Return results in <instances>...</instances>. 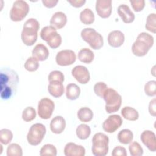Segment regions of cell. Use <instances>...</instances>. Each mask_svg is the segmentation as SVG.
Masks as SVG:
<instances>
[{
	"instance_id": "6da1fadb",
	"label": "cell",
	"mask_w": 156,
	"mask_h": 156,
	"mask_svg": "<svg viewBox=\"0 0 156 156\" xmlns=\"http://www.w3.org/2000/svg\"><path fill=\"white\" fill-rule=\"evenodd\" d=\"M19 77L16 72L9 68H1L0 71V93L2 99L7 100L15 94Z\"/></svg>"
},
{
	"instance_id": "7a4b0ae2",
	"label": "cell",
	"mask_w": 156,
	"mask_h": 156,
	"mask_svg": "<svg viewBox=\"0 0 156 156\" xmlns=\"http://www.w3.org/2000/svg\"><path fill=\"white\" fill-rule=\"evenodd\" d=\"M39 22L35 18L28 19L24 24L21 34L22 41L26 46H32L38 38Z\"/></svg>"
},
{
	"instance_id": "3957f363",
	"label": "cell",
	"mask_w": 156,
	"mask_h": 156,
	"mask_svg": "<svg viewBox=\"0 0 156 156\" xmlns=\"http://www.w3.org/2000/svg\"><path fill=\"white\" fill-rule=\"evenodd\" d=\"M154 42V37L151 35L144 32L140 33L132 44V53L137 57L146 55L153 46Z\"/></svg>"
},
{
	"instance_id": "277c9868",
	"label": "cell",
	"mask_w": 156,
	"mask_h": 156,
	"mask_svg": "<svg viewBox=\"0 0 156 156\" xmlns=\"http://www.w3.org/2000/svg\"><path fill=\"white\" fill-rule=\"evenodd\" d=\"M102 98L105 102V109L108 113H112L119 110L122 103V97L115 90L108 88Z\"/></svg>"
},
{
	"instance_id": "5b68a950",
	"label": "cell",
	"mask_w": 156,
	"mask_h": 156,
	"mask_svg": "<svg viewBox=\"0 0 156 156\" xmlns=\"http://www.w3.org/2000/svg\"><path fill=\"white\" fill-rule=\"evenodd\" d=\"M109 138L105 134L98 132L92 138V154L95 156H105L108 152Z\"/></svg>"
},
{
	"instance_id": "8992f818",
	"label": "cell",
	"mask_w": 156,
	"mask_h": 156,
	"mask_svg": "<svg viewBox=\"0 0 156 156\" xmlns=\"http://www.w3.org/2000/svg\"><path fill=\"white\" fill-rule=\"evenodd\" d=\"M80 35L82 38L93 49H100L104 45L102 36L93 28H84L81 31Z\"/></svg>"
},
{
	"instance_id": "52a82bcc",
	"label": "cell",
	"mask_w": 156,
	"mask_h": 156,
	"mask_svg": "<svg viewBox=\"0 0 156 156\" xmlns=\"http://www.w3.org/2000/svg\"><path fill=\"white\" fill-rule=\"evenodd\" d=\"M42 40L46 41L47 44L52 49L58 48L62 41V37L57 32V29L51 26H47L42 28L40 33Z\"/></svg>"
},
{
	"instance_id": "ba28073f",
	"label": "cell",
	"mask_w": 156,
	"mask_h": 156,
	"mask_svg": "<svg viewBox=\"0 0 156 156\" xmlns=\"http://www.w3.org/2000/svg\"><path fill=\"white\" fill-rule=\"evenodd\" d=\"M46 132V127L41 123L31 126L27 135V140L32 146L38 145L43 140Z\"/></svg>"
},
{
	"instance_id": "9c48e42d",
	"label": "cell",
	"mask_w": 156,
	"mask_h": 156,
	"mask_svg": "<svg viewBox=\"0 0 156 156\" xmlns=\"http://www.w3.org/2000/svg\"><path fill=\"white\" fill-rule=\"evenodd\" d=\"M29 12V5L24 1H15L10 11V18L13 21H22Z\"/></svg>"
},
{
	"instance_id": "30bf717a",
	"label": "cell",
	"mask_w": 156,
	"mask_h": 156,
	"mask_svg": "<svg viewBox=\"0 0 156 156\" xmlns=\"http://www.w3.org/2000/svg\"><path fill=\"white\" fill-rule=\"evenodd\" d=\"M55 104L51 99L43 98L38 104V115L41 119H48L52 116Z\"/></svg>"
},
{
	"instance_id": "8fae6325",
	"label": "cell",
	"mask_w": 156,
	"mask_h": 156,
	"mask_svg": "<svg viewBox=\"0 0 156 156\" xmlns=\"http://www.w3.org/2000/svg\"><path fill=\"white\" fill-rule=\"evenodd\" d=\"M76 55L70 49H65L59 51L55 56L56 63L62 66L71 65L76 62Z\"/></svg>"
},
{
	"instance_id": "7c38bea8",
	"label": "cell",
	"mask_w": 156,
	"mask_h": 156,
	"mask_svg": "<svg viewBox=\"0 0 156 156\" xmlns=\"http://www.w3.org/2000/svg\"><path fill=\"white\" fill-rule=\"evenodd\" d=\"M122 124V118L118 115H110L102 123L104 130L107 133L115 132Z\"/></svg>"
},
{
	"instance_id": "4fadbf2b",
	"label": "cell",
	"mask_w": 156,
	"mask_h": 156,
	"mask_svg": "<svg viewBox=\"0 0 156 156\" xmlns=\"http://www.w3.org/2000/svg\"><path fill=\"white\" fill-rule=\"evenodd\" d=\"M72 76L76 80L82 84L87 83L90 79V75L88 69L82 65H77L71 71Z\"/></svg>"
},
{
	"instance_id": "5bb4252c",
	"label": "cell",
	"mask_w": 156,
	"mask_h": 156,
	"mask_svg": "<svg viewBox=\"0 0 156 156\" xmlns=\"http://www.w3.org/2000/svg\"><path fill=\"white\" fill-rule=\"evenodd\" d=\"M111 0H98L96 2V10L98 15L102 18H108L112 11Z\"/></svg>"
},
{
	"instance_id": "9a60e30c",
	"label": "cell",
	"mask_w": 156,
	"mask_h": 156,
	"mask_svg": "<svg viewBox=\"0 0 156 156\" xmlns=\"http://www.w3.org/2000/svg\"><path fill=\"white\" fill-rule=\"evenodd\" d=\"M142 143L147 147L151 152H155L156 151V138L155 134L154 132L146 130L143 131L140 136Z\"/></svg>"
},
{
	"instance_id": "2e32d148",
	"label": "cell",
	"mask_w": 156,
	"mask_h": 156,
	"mask_svg": "<svg viewBox=\"0 0 156 156\" xmlns=\"http://www.w3.org/2000/svg\"><path fill=\"white\" fill-rule=\"evenodd\" d=\"M107 40L110 46L113 48H118L124 43L125 37L121 31L116 30H113L108 34Z\"/></svg>"
},
{
	"instance_id": "e0dca14e",
	"label": "cell",
	"mask_w": 156,
	"mask_h": 156,
	"mask_svg": "<svg viewBox=\"0 0 156 156\" xmlns=\"http://www.w3.org/2000/svg\"><path fill=\"white\" fill-rule=\"evenodd\" d=\"M64 154L66 156H84L85 155V149L81 145L70 142L65 145Z\"/></svg>"
},
{
	"instance_id": "ac0fdd59",
	"label": "cell",
	"mask_w": 156,
	"mask_h": 156,
	"mask_svg": "<svg viewBox=\"0 0 156 156\" xmlns=\"http://www.w3.org/2000/svg\"><path fill=\"white\" fill-rule=\"evenodd\" d=\"M118 14L124 23H131L135 20V14L126 4H121L117 9Z\"/></svg>"
},
{
	"instance_id": "d6986e66",
	"label": "cell",
	"mask_w": 156,
	"mask_h": 156,
	"mask_svg": "<svg viewBox=\"0 0 156 156\" xmlns=\"http://www.w3.org/2000/svg\"><path fill=\"white\" fill-rule=\"evenodd\" d=\"M50 24L56 29H60L63 28L67 23V16L62 12H57L54 13L51 20Z\"/></svg>"
},
{
	"instance_id": "ffe728a7",
	"label": "cell",
	"mask_w": 156,
	"mask_h": 156,
	"mask_svg": "<svg viewBox=\"0 0 156 156\" xmlns=\"http://www.w3.org/2000/svg\"><path fill=\"white\" fill-rule=\"evenodd\" d=\"M66 127L65 119L62 116H56L50 122V129L55 134H60L63 132Z\"/></svg>"
},
{
	"instance_id": "44dd1931",
	"label": "cell",
	"mask_w": 156,
	"mask_h": 156,
	"mask_svg": "<svg viewBox=\"0 0 156 156\" xmlns=\"http://www.w3.org/2000/svg\"><path fill=\"white\" fill-rule=\"evenodd\" d=\"M49 51L47 47L42 43L37 44L32 49V57L38 61L46 60L49 57Z\"/></svg>"
},
{
	"instance_id": "7402d4cb",
	"label": "cell",
	"mask_w": 156,
	"mask_h": 156,
	"mask_svg": "<svg viewBox=\"0 0 156 156\" xmlns=\"http://www.w3.org/2000/svg\"><path fill=\"white\" fill-rule=\"evenodd\" d=\"M48 91L54 98L62 96L64 93V87L62 82L59 81L49 82L48 86Z\"/></svg>"
},
{
	"instance_id": "603a6c76",
	"label": "cell",
	"mask_w": 156,
	"mask_h": 156,
	"mask_svg": "<svg viewBox=\"0 0 156 156\" xmlns=\"http://www.w3.org/2000/svg\"><path fill=\"white\" fill-rule=\"evenodd\" d=\"M66 96L69 100L77 99L80 94V87L74 83H69L66 87Z\"/></svg>"
},
{
	"instance_id": "cb8c5ba5",
	"label": "cell",
	"mask_w": 156,
	"mask_h": 156,
	"mask_svg": "<svg viewBox=\"0 0 156 156\" xmlns=\"http://www.w3.org/2000/svg\"><path fill=\"white\" fill-rule=\"evenodd\" d=\"M94 57L93 52L87 48L81 49L78 53L79 60L84 63H90L93 62Z\"/></svg>"
},
{
	"instance_id": "d4e9b609",
	"label": "cell",
	"mask_w": 156,
	"mask_h": 156,
	"mask_svg": "<svg viewBox=\"0 0 156 156\" xmlns=\"http://www.w3.org/2000/svg\"><path fill=\"white\" fill-rule=\"evenodd\" d=\"M79 18L83 24L89 25L94 21V15L90 9L85 8L80 12Z\"/></svg>"
},
{
	"instance_id": "484cf974",
	"label": "cell",
	"mask_w": 156,
	"mask_h": 156,
	"mask_svg": "<svg viewBox=\"0 0 156 156\" xmlns=\"http://www.w3.org/2000/svg\"><path fill=\"white\" fill-rule=\"evenodd\" d=\"M77 116L80 121L87 122L91 121V119H93V113L90 108L84 107L80 108L78 110Z\"/></svg>"
},
{
	"instance_id": "4316f807",
	"label": "cell",
	"mask_w": 156,
	"mask_h": 156,
	"mask_svg": "<svg viewBox=\"0 0 156 156\" xmlns=\"http://www.w3.org/2000/svg\"><path fill=\"white\" fill-rule=\"evenodd\" d=\"M121 113L122 117L129 121H136L138 119L139 117L138 111L136 109L129 106L124 107L121 110Z\"/></svg>"
},
{
	"instance_id": "83f0119b",
	"label": "cell",
	"mask_w": 156,
	"mask_h": 156,
	"mask_svg": "<svg viewBox=\"0 0 156 156\" xmlns=\"http://www.w3.org/2000/svg\"><path fill=\"white\" fill-rule=\"evenodd\" d=\"M117 138L119 143L124 144H127L132 141L133 138V134L130 130L125 129L121 130L118 133Z\"/></svg>"
},
{
	"instance_id": "f1b7e54d",
	"label": "cell",
	"mask_w": 156,
	"mask_h": 156,
	"mask_svg": "<svg viewBox=\"0 0 156 156\" xmlns=\"http://www.w3.org/2000/svg\"><path fill=\"white\" fill-rule=\"evenodd\" d=\"M77 136L80 140H85L89 137L91 134V129L90 126L85 124L79 125L76 130Z\"/></svg>"
},
{
	"instance_id": "f546056e",
	"label": "cell",
	"mask_w": 156,
	"mask_h": 156,
	"mask_svg": "<svg viewBox=\"0 0 156 156\" xmlns=\"http://www.w3.org/2000/svg\"><path fill=\"white\" fill-rule=\"evenodd\" d=\"M7 156H22L23 150L21 146L16 143L10 144L7 148Z\"/></svg>"
},
{
	"instance_id": "4dcf8cb0",
	"label": "cell",
	"mask_w": 156,
	"mask_h": 156,
	"mask_svg": "<svg viewBox=\"0 0 156 156\" xmlns=\"http://www.w3.org/2000/svg\"><path fill=\"white\" fill-rule=\"evenodd\" d=\"M156 15L154 13H150L146 18V23L145 25V28L149 32L154 34L156 32Z\"/></svg>"
},
{
	"instance_id": "1f68e13d",
	"label": "cell",
	"mask_w": 156,
	"mask_h": 156,
	"mask_svg": "<svg viewBox=\"0 0 156 156\" xmlns=\"http://www.w3.org/2000/svg\"><path fill=\"white\" fill-rule=\"evenodd\" d=\"M36 115V111L32 107H27L25 108L22 112V118L26 122H30L34 120L35 118Z\"/></svg>"
},
{
	"instance_id": "d6a6232c",
	"label": "cell",
	"mask_w": 156,
	"mask_h": 156,
	"mask_svg": "<svg viewBox=\"0 0 156 156\" xmlns=\"http://www.w3.org/2000/svg\"><path fill=\"white\" fill-rule=\"evenodd\" d=\"M24 66V68L29 72L35 71L38 69L39 67L38 61L34 57H29L26 60Z\"/></svg>"
},
{
	"instance_id": "836d02e7",
	"label": "cell",
	"mask_w": 156,
	"mask_h": 156,
	"mask_svg": "<svg viewBox=\"0 0 156 156\" xmlns=\"http://www.w3.org/2000/svg\"><path fill=\"white\" fill-rule=\"evenodd\" d=\"M57 149L56 147L51 144H44L41 149L40 151V155H57Z\"/></svg>"
},
{
	"instance_id": "e575fe53",
	"label": "cell",
	"mask_w": 156,
	"mask_h": 156,
	"mask_svg": "<svg viewBox=\"0 0 156 156\" xmlns=\"http://www.w3.org/2000/svg\"><path fill=\"white\" fill-rule=\"evenodd\" d=\"M13 138V133L7 129H2L0 130V141L3 144H8Z\"/></svg>"
},
{
	"instance_id": "d590c367",
	"label": "cell",
	"mask_w": 156,
	"mask_h": 156,
	"mask_svg": "<svg viewBox=\"0 0 156 156\" xmlns=\"http://www.w3.org/2000/svg\"><path fill=\"white\" fill-rule=\"evenodd\" d=\"M129 150L132 156H141L143 154V149L142 147L136 141L130 143L129 146Z\"/></svg>"
},
{
	"instance_id": "8d00e7d4",
	"label": "cell",
	"mask_w": 156,
	"mask_h": 156,
	"mask_svg": "<svg viewBox=\"0 0 156 156\" xmlns=\"http://www.w3.org/2000/svg\"><path fill=\"white\" fill-rule=\"evenodd\" d=\"M144 92L148 96H154L156 94V81L150 80L144 85Z\"/></svg>"
},
{
	"instance_id": "74e56055",
	"label": "cell",
	"mask_w": 156,
	"mask_h": 156,
	"mask_svg": "<svg viewBox=\"0 0 156 156\" xmlns=\"http://www.w3.org/2000/svg\"><path fill=\"white\" fill-rule=\"evenodd\" d=\"M65 77L63 74L58 70H54L51 71L48 75L49 82L52 81H59L60 82H63Z\"/></svg>"
},
{
	"instance_id": "f35d334b",
	"label": "cell",
	"mask_w": 156,
	"mask_h": 156,
	"mask_svg": "<svg viewBox=\"0 0 156 156\" xmlns=\"http://www.w3.org/2000/svg\"><path fill=\"white\" fill-rule=\"evenodd\" d=\"M107 88H108L107 85L104 82H99L94 85L93 90H94L95 94L97 96L102 98L103 95Z\"/></svg>"
},
{
	"instance_id": "ab89813d",
	"label": "cell",
	"mask_w": 156,
	"mask_h": 156,
	"mask_svg": "<svg viewBox=\"0 0 156 156\" xmlns=\"http://www.w3.org/2000/svg\"><path fill=\"white\" fill-rule=\"evenodd\" d=\"M130 2L135 12H141L145 6V1L144 0H130Z\"/></svg>"
},
{
	"instance_id": "60d3db41",
	"label": "cell",
	"mask_w": 156,
	"mask_h": 156,
	"mask_svg": "<svg viewBox=\"0 0 156 156\" xmlns=\"http://www.w3.org/2000/svg\"><path fill=\"white\" fill-rule=\"evenodd\" d=\"M127 154L126 149L121 146H116L112 152L113 156H127Z\"/></svg>"
},
{
	"instance_id": "b9f144b4",
	"label": "cell",
	"mask_w": 156,
	"mask_h": 156,
	"mask_svg": "<svg viewBox=\"0 0 156 156\" xmlns=\"http://www.w3.org/2000/svg\"><path fill=\"white\" fill-rule=\"evenodd\" d=\"M149 112L152 116L156 115V99L155 98L152 99L149 104Z\"/></svg>"
},
{
	"instance_id": "7bdbcfd3",
	"label": "cell",
	"mask_w": 156,
	"mask_h": 156,
	"mask_svg": "<svg viewBox=\"0 0 156 156\" xmlns=\"http://www.w3.org/2000/svg\"><path fill=\"white\" fill-rule=\"evenodd\" d=\"M67 1L74 7H80L86 2L85 0H68Z\"/></svg>"
},
{
	"instance_id": "ee69618b",
	"label": "cell",
	"mask_w": 156,
	"mask_h": 156,
	"mask_svg": "<svg viewBox=\"0 0 156 156\" xmlns=\"http://www.w3.org/2000/svg\"><path fill=\"white\" fill-rule=\"evenodd\" d=\"M41 1L43 4L48 8H52L55 7L58 2L57 0H42Z\"/></svg>"
}]
</instances>
